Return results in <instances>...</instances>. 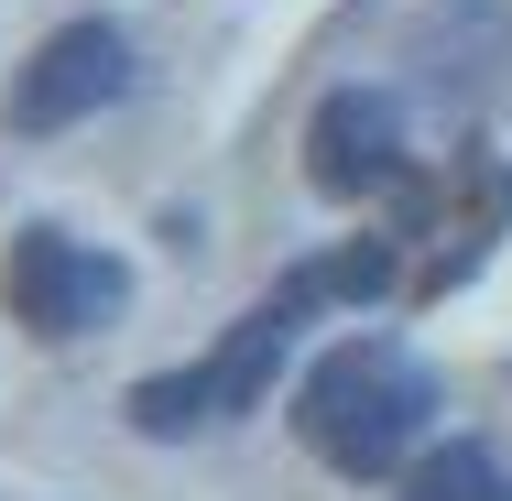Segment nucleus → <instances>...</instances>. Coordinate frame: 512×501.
Segmentation results:
<instances>
[{"label": "nucleus", "instance_id": "obj_2", "mask_svg": "<svg viewBox=\"0 0 512 501\" xmlns=\"http://www.w3.org/2000/svg\"><path fill=\"white\" fill-rule=\"evenodd\" d=\"M120 295H131V273L99 262V251H77L66 229H22L11 262H0V305L33 338H88L99 316H120Z\"/></svg>", "mask_w": 512, "mask_h": 501}, {"label": "nucleus", "instance_id": "obj_1", "mask_svg": "<svg viewBox=\"0 0 512 501\" xmlns=\"http://www.w3.org/2000/svg\"><path fill=\"white\" fill-rule=\"evenodd\" d=\"M425 414H436V382L414 371L404 349H382V338H338L306 371V393H295L306 447L327 469H349V480H393L425 447Z\"/></svg>", "mask_w": 512, "mask_h": 501}, {"label": "nucleus", "instance_id": "obj_4", "mask_svg": "<svg viewBox=\"0 0 512 501\" xmlns=\"http://www.w3.org/2000/svg\"><path fill=\"white\" fill-rule=\"evenodd\" d=\"M393 164H404V109L382 88H338L306 120V186L316 197H371V186H393Z\"/></svg>", "mask_w": 512, "mask_h": 501}, {"label": "nucleus", "instance_id": "obj_5", "mask_svg": "<svg viewBox=\"0 0 512 501\" xmlns=\"http://www.w3.org/2000/svg\"><path fill=\"white\" fill-rule=\"evenodd\" d=\"M306 305H316L306 284H284L273 305H251V316L229 327V349L207 360V371H218V414H251V403L273 393V371H284V349H295V327H306Z\"/></svg>", "mask_w": 512, "mask_h": 501}, {"label": "nucleus", "instance_id": "obj_6", "mask_svg": "<svg viewBox=\"0 0 512 501\" xmlns=\"http://www.w3.org/2000/svg\"><path fill=\"white\" fill-rule=\"evenodd\" d=\"M404 501H512V469L491 458V447H469V436H447L425 469L404 480Z\"/></svg>", "mask_w": 512, "mask_h": 501}, {"label": "nucleus", "instance_id": "obj_7", "mask_svg": "<svg viewBox=\"0 0 512 501\" xmlns=\"http://www.w3.org/2000/svg\"><path fill=\"white\" fill-rule=\"evenodd\" d=\"M131 425L142 436H197V425H218V371H164V382H142L131 393Z\"/></svg>", "mask_w": 512, "mask_h": 501}, {"label": "nucleus", "instance_id": "obj_3", "mask_svg": "<svg viewBox=\"0 0 512 501\" xmlns=\"http://www.w3.org/2000/svg\"><path fill=\"white\" fill-rule=\"evenodd\" d=\"M131 88V44H120V22H66V33H44V55L22 66V88H11V120L22 131H66V120H88Z\"/></svg>", "mask_w": 512, "mask_h": 501}]
</instances>
